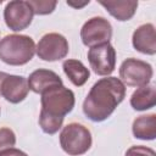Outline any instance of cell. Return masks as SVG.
Listing matches in <instances>:
<instances>
[{"label": "cell", "mask_w": 156, "mask_h": 156, "mask_svg": "<svg viewBox=\"0 0 156 156\" xmlns=\"http://www.w3.org/2000/svg\"><path fill=\"white\" fill-rule=\"evenodd\" d=\"M111 23L101 16L89 18L80 29V39L85 46H95L104 43H110L112 38Z\"/></svg>", "instance_id": "7"}, {"label": "cell", "mask_w": 156, "mask_h": 156, "mask_svg": "<svg viewBox=\"0 0 156 156\" xmlns=\"http://www.w3.org/2000/svg\"><path fill=\"white\" fill-rule=\"evenodd\" d=\"M1 2H2V1H1V0H0V4H1Z\"/></svg>", "instance_id": "23"}, {"label": "cell", "mask_w": 156, "mask_h": 156, "mask_svg": "<svg viewBox=\"0 0 156 156\" xmlns=\"http://www.w3.org/2000/svg\"><path fill=\"white\" fill-rule=\"evenodd\" d=\"M133 48L145 55L156 54V29L152 23H144L139 26L132 37Z\"/></svg>", "instance_id": "11"}, {"label": "cell", "mask_w": 156, "mask_h": 156, "mask_svg": "<svg viewBox=\"0 0 156 156\" xmlns=\"http://www.w3.org/2000/svg\"><path fill=\"white\" fill-rule=\"evenodd\" d=\"M29 93L27 78L23 76L9 74L2 79L0 87V96L11 104H20Z\"/></svg>", "instance_id": "10"}, {"label": "cell", "mask_w": 156, "mask_h": 156, "mask_svg": "<svg viewBox=\"0 0 156 156\" xmlns=\"http://www.w3.org/2000/svg\"><path fill=\"white\" fill-rule=\"evenodd\" d=\"M28 82V88L35 94H41L43 91L56 87V85H62V79L61 77L51 71V69H45V68H39L33 71L29 77L27 78Z\"/></svg>", "instance_id": "12"}, {"label": "cell", "mask_w": 156, "mask_h": 156, "mask_svg": "<svg viewBox=\"0 0 156 156\" xmlns=\"http://www.w3.org/2000/svg\"><path fill=\"white\" fill-rule=\"evenodd\" d=\"M40 95L39 127L45 134L52 135L61 129L65 116L73 110L76 104L74 93L62 84L52 87Z\"/></svg>", "instance_id": "2"}, {"label": "cell", "mask_w": 156, "mask_h": 156, "mask_svg": "<svg viewBox=\"0 0 156 156\" xmlns=\"http://www.w3.org/2000/svg\"><path fill=\"white\" fill-rule=\"evenodd\" d=\"M88 61L95 74L107 77L116 67V50L110 43L91 46L88 51Z\"/></svg>", "instance_id": "8"}, {"label": "cell", "mask_w": 156, "mask_h": 156, "mask_svg": "<svg viewBox=\"0 0 156 156\" xmlns=\"http://www.w3.org/2000/svg\"><path fill=\"white\" fill-rule=\"evenodd\" d=\"M62 68L65 74L68 77L69 82L76 87H82L87 83L90 77V71L84 66V63L79 60L67 58L62 63Z\"/></svg>", "instance_id": "16"}, {"label": "cell", "mask_w": 156, "mask_h": 156, "mask_svg": "<svg viewBox=\"0 0 156 156\" xmlns=\"http://www.w3.org/2000/svg\"><path fill=\"white\" fill-rule=\"evenodd\" d=\"M126 156H156V152L147 146L133 145L126 151Z\"/></svg>", "instance_id": "19"}, {"label": "cell", "mask_w": 156, "mask_h": 156, "mask_svg": "<svg viewBox=\"0 0 156 156\" xmlns=\"http://www.w3.org/2000/svg\"><path fill=\"white\" fill-rule=\"evenodd\" d=\"M90 1L88 0V1H84V2H82V4H73L72 1H67V5H69V6H72V7H74V9H80V7H83V6H85V5H88Z\"/></svg>", "instance_id": "21"}, {"label": "cell", "mask_w": 156, "mask_h": 156, "mask_svg": "<svg viewBox=\"0 0 156 156\" xmlns=\"http://www.w3.org/2000/svg\"><path fill=\"white\" fill-rule=\"evenodd\" d=\"M29 4L33 9L34 15H49L54 12L57 1H49V0H29Z\"/></svg>", "instance_id": "17"}, {"label": "cell", "mask_w": 156, "mask_h": 156, "mask_svg": "<svg viewBox=\"0 0 156 156\" xmlns=\"http://www.w3.org/2000/svg\"><path fill=\"white\" fill-rule=\"evenodd\" d=\"M35 54V43L29 35L9 34L0 39V60L10 66L28 63Z\"/></svg>", "instance_id": "3"}, {"label": "cell", "mask_w": 156, "mask_h": 156, "mask_svg": "<svg viewBox=\"0 0 156 156\" xmlns=\"http://www.w3.org/2000/svg\"><path fill=\"white\" fill-rule=\"evenodd\" d=\"M0 112H1V110H0Z\"/></svg>", "instance_id": "24"}, {"label": "cell", "mask_w": 156, "mask_h": 156, "mask_svg": "<svg viewBox=\"0 0 156 156\" xmlns=\"http://www.w3.org/2000/svg\"><path fill=\"white\" fill-rule=\"evenodd\" d=\"M33 9L29 1L13 0L6 4L4 10V20L6 26L13 32H21L30 26L33 21Z\"/></svg>", "instance_id": "9"}, {"label": "cell", "mask_w": 156, "mask_h": 156, "mask_svg": "<svg viewBox=\"0 0 156 156\" xmlns=\"http://www.w3.org/2000/svg\"><path fill=\"white\" fill-rule=\"evenodd\" d=\"M101 6L105 7V10L115 17L117 21L126 22L129 21L136 12L138 9V1L132 0H123V1H99Z\"/></svg>", "instance_id": "13"}, {"label": "cell", "mask_w": 156, "mask_h": 156, "mask_svg": "<svg viewBox=\"0 0 156 156\" xmlns=\"http://www.w3.org/2000/svg\"><path fill=\"white\" fill-rule=\"evenodd\" d=\"M154 76V69L146 61L129 57L124 60L119 66V78L124 85L128 87H143L150 83Z\"/></svg>", "instance_id": "5"}, {"label": "cell", "mask_w": 156, "mask_h": 156, "mask_svg": "<svg viewBox=\"0 0 156 156\" xmlns=\"http://www.w3.org/2000/svg\"><path fill=\"white\" fill-rule=\"evenodd\" d=\"M93 138L90 130L77 122L68 123L60 133L61 149L69 156H80L91 147Z\"/></svg>", "instance_id": "4"}, {"label": "cell", "mask_w": 156, "mask_h": 156, "mask_svg": "<svg viewBox=\"0 0 156 156\" xmlns=\"http://www.w3.org/2000/svg\"><path fill=\"white\" fill-rule=\"evenodd\" d=\"M68 51H69L68 41L60 33L44 34L35 46V52L38 57L48 62H54L65 58Z\"/></svg>", "instance_id": "6"}, {"label": "cell", "mask_w": 156, "mask_h": 156, "mask_svg": "<svg viewBox=\"0 0 156 156\" xmlns=\"http://www.w3.org/2000/svg\"><path fill=\"white\" fill-rule=\"evenodd\" d=\"M6 76H7L6 72H0V87H1V82H2V79H4Z\"/></svg>", "instance_id": "22"}, {"label": "cell", "mask_w": 156, "mask_h": 156, "mask_svg": "<svg viewBox=\"0 0 156 156\" xmlns=\"http://www.w3.org/2000/svg\"><path fill=\"white\" fill-rule=\"evenodd\" d=\"M134 138L140 140H154L156 138V115H143L136 117L132 124Z\"/></svg>", "instance_id": "15"}, {"label": "cell", "mask_w": 156, "mask_h": 156, "mask_svg": "<svg viewBox=\"0 0 156 156\" xmlns=\"http://www.w3.org/2000/svg\"><path fill=\"white\" fill-rule=\"evenodd\" d=\"M156 105V88L154 84L139 87L130 96V106L135 111H146Z\"/></svg>", "instance_id": "14"}, {"label": "cell", "mask_w": 156, "mask_h": 156, "mask_svg": "<svg viewBox=\"0 0 156 156\" xmlns=\"http://www.w3.org/2000/svg\"><path fill=\"white\" fill-rule=\"evenodd\" d=\"M16 144V134L7 127L0 128V151L13 147Z\"/></svg>", "instance_id": "18"}, {"label": "cell", "mask_w": 156, "mask_h": 156, "mask_svg": "<svg viewBox=\"0 0 156 156\" xmlns=\"http://www.w3.org/2000/svg\"><path fill=\"white\" fill-rule=\"evenodd\" d=\"M0 156H28L24 151L16 149V147H10L0 151Z\"/></svg>", "instance_id": "20"}, {"label": "cell", "mask_w": 156, "mask_h": 156, "mask_svg": "<svg viewBox=\"0 0 156 156\" xmlns=\"http://www.w3.org/2000/svg\"><path fill=\"white\" fill-rule=\"evenodd\" d=\"M126 98V85L117 77L99 79L83 101V113L91 122L107 119Z\"/></svg>", "instance_id": "1"}]
</instances>
